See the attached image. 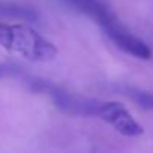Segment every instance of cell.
I'll return each instance as SVG.
<instances>
[{
	"label": "cell",
	"mask_w": 153,
	"mask_h": 153,
	"mask_svg": "<svg viewBox=\"0 0 153 153\" xmlns=\"http://www.w3.org/2000/svg\"><path fill=\"white\" fill-rule=\"evenodd\" d=\"M0 47L30 62H50L57 56L56 45L26 24L0 21Z\"/></svg>",
	"instance_id": "6da1fadb"
},
{
	"label": "cell",
	"mask_w": 153,
	"mask_h": 153,
	"mask_svg": "<svg viewBox=\"0 0 153 153\" xmlns=\"http://www.w3.org/2000/svg\"><path fill=\"white\" fill-rule=\"evenodd\" d=\"M32 87L33 90L47 93L54 104L65 111L66 114L71 116H96L98 107H99V101L95 99H89V98H81L76 96L74 93H69L60 87H57L56 84H51L50 81L45 80H32Z\"/></svg>",
	"instance_id": "7a4b0ae2"
},
{
	"label": "cell",
	"mask_w": 153,
	"mask_h": 153,
	"mask_svg": "<svg viewBox=\"0 0 153 153\" xmlns=\"http://www.w3.org/2000/svg\"><path fill=\"white\" fill-rule=\"evenodd\" d=\"M96 116L125 137H138L144 132L143 126L120 102H101Z\"/></svg>",
	"instance_id": "3957f363"
},
{
	"label": "cell",
	"mask_w": 153,
	"mask_h": 153,
	"mask_svg": "<svg viewBox=\"0 0 153 153\" xmlns=\"http://www.w3.org/2000/svg\"><path fill=\"white\" fill-rule=\"evenodd\" d=\"M125 92H126V95H128L134 102H137L141 108L153 110V93L144 92V90H138V89H126Z\"/></svg>",
	"instance_id": "277c9868"
},
{
	"label": "cell",
	"mask_w": 153,
	"mask_h": 153,
	"mask_svg": "<svg viewBox=\"0 0 153 153\" xmlns=\"http://www.w3.org/2000/svg\"><path fill=\"white\" fill-rule=\"evenodd\" d=\"M18 72V68L14 65H0V78L6 75H14Z\"/></svg>",
	"instance_id": "5b68a950"
}]
</instances>
